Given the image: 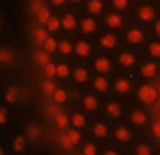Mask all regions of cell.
<instances>
[{"mask_svg": "<svg viewBox=\"0 0 160 155\" xmlns=\"http://www.w3.org/2000/svg\"><path fill=\"white\" fill-rule=\"evenodd\" d=\"M44 48H45V53L54 51V50L58 48V42H56V39H53V37H47L45 42H44Z\"/></svg>", "mask_w": 160, "mask_h": 155, "instance_id": "cell-26", "label": "cell"}, {"mask_svg": "<svg viewBox=\"0 0 160 155\" xmlns=\"http://www.w3.org/2000/svg\"><path fill=\"white\" fill-rule=\"evenodd\" d=\"M47 37H48V36H47V31H45V30L38 28V30L34 31V39H36V42H38V44H44Z\"/></svg>", "mask_w": 160, "mask_h": 155, "instance_id": "cell-28", "label": "cell"}, {"mask_svg": "<svg viewBox=\"0 0 160 155\" xmlns=\"http://www.w3.org/2000/svg\"><path fill=\"white\" fill-rule=\"evenodd\" d=\"M106 23L110 27V28H118V27H121L123 20H121V17H120L118 14H107Z\"/></svg>", "mask_w": 160, "mask_h": 155, "instance_id": "cell-16", "label": "cell"}, {"mask_svg": "<svg viewBox=\"0 0 160 155\" xmlns=\"http://www.w3.org/2000/svg\"><path fill=\"white\" fill-rule=\"evenodd\" d=\"M106 112H107V115L112 116V118H118V116H121V107H120L117 103H109L107 104Z\"/></svg>", "mask_w": 160, "mask_h": 155, "instance_id": "cell-14", "label": "cell"}, {"mask_svg": "<svg viewBox=\"0 0 160 155\" xmlns=\"http://www.w3.org/2000/svg\"><path fill=\"white\" fill-rule=\"evenodd\" d=\"M93 135L97 138H106L109 135V127H107L104 123H97L93 126Z\"/></svg>", "mask_w": 160, "mask_h": 155, "instance_id": "cell-10", "label": "cell"}, {"mask_svg": "<svg viewBox=\"0 0 160 155\" xmlns=\"http://www.w3.org/2000/svg\"><path fill=\"white\" fill-rule=\"evenodd\" d=\"M34 61H36V64H39V65H47L50 61H48V53L45 51H38L34 54Z\"/></svg>", "mask_w": 160, "mask_h": 155, "instance_id": "cell-22", "label": "cell"}, {"mask_svg": "<svg viewBox=\"0 0 160 155\" xmlns=\"http://www.w3.org/2000/svg\"><path fill=\"white\" fill-rule=\"evenodd\" d=\"M44 90H45V93H53L54 90V84L52 79H48V81H45L44 82Z\"/></svg>", "mask_w": 160, "mask_h": 155, "instance_id": "cell-37", "label": "cell"}, {"mask_svg": "<svg viewBox=\"0 0 160 155\" xmlns=\"http://www.w3.org/2000/svg\"><path fill=\"white\" fill-rule=\"evenodd\" d=\"M97 30V22L93 19H82L81 20V31L84 34H92Z\"/></svg>", "mask_w": 160, "mask_h": 155, "instance_id": "cell-9", "label": "cell"}, {"mask_svg": "<svg viewBox=\"0 0 160 155\" xmlns=\"http://www.w3.org/2000/svg\"><path fill=\"white\" fill-rule=\"evenodd\" d=\"M135 154L137 155H151L152 151H151V148L146 146V144H138V146L135 148Z\"/></svg>", "mask_w": 160, "mask_h": 155, "instance_id": "cell-33", "label": "cell"}, {"mask_svg": "<svg viewBox=\"0 0 160 155\" xmlns=\"http://www.w3.org/2000/svg\"><path fill=\"white\" fill-rule=\"evenodd\" d=\"M118 62H120L121 67L129 68V67H134V65H135L137 59H135V56H134L132 53H121L120 57H118Z\"/></svg>", "mask_w": 160, "mask_h": 155, "instance_id": "cell-7", "label": "cell"}, {"mask_svg": "<svg viewBox=\"0 0 160 155\" xmlns=\"http://www.w3.org/2000/svg\"><path fill=\"white\" fill-rule=\"evenodd\" d=\"M115 90H117L118 93L124 95V93H128V92L131 90V82H129L128 79H124V78L117 79V82H115Z\"/></svg>", "mask_w": 160, "mask_h": 155, "instance_id": "cell-11", "label": "cell"}, {"mask_svg": "<svg viewBox=\"0 0 160 155\" xmlns=\"http://www.w3.org/2000/svg\"><path fill=\"white\" fill-rule=\"evenodd\" d=\"M61 25H62L65 30H73V28L76 27V20H75V17H73L72 14H67V16H64Z\"/></svg>", "mask_w": 160, "mask_h": 155, "instance_id": "cell-20", "label": "cell"}, {"mask_svg": "<svg viewBox=\"0 0 160 155\" xmlns=\"http://www.w3.org/2000/svg\"><path fill=\"white\" fill-rule=\"evenodd\" d=\"M98 154V149L93 143H87L84 144V149H82V155H97Z\"/></svg>", "mask_w": 160, "mask_h": 155, "instance_id": "cell-31", "label": "cell"}, {"mask_svg": "<svg viewBox=\"0 0 160 155\" xmlns=\"http://www.w3.org/2000/svg\"><path fill=\"white\" fill-rule=\"evenodd\" d=\"M101 45H103L106 50L115 48V45H117V37H115L113 34H104V36L101 37Z\"/></svg>", "mask_w": 160, "mask_h": 155, "instance_id": "cell-12", "label": "cell"}, {"mask_svg": "<svg viewBox=\"0 0 160 155\" xmlns=\"http://www.w3.org/2000/svg\"><path fill=\"white\" fill-rule=\"evenodd\" d=\"M156 31H157V34L160 36V20L157 22V23H156Z\"/></svg>", "mask_w": 160, "mask_h": 155, "instance_id": "cell-44", "label": "cell"}, {"mask_svg": "<svg viewBox=\"0 0 160 155\" xmlns=\"http://www.w3.org/2000/svg\"><path fill=\"white\" fill-rule=\"evenodd\" d=\"M154 17H156V11L151 6H142L138 9V19L142 22H151L154 20Z\"/></svg>", "mask_w": 160, "mask_h": 155, "instance_id": "cell-5", "label": "cell"}, {"mask_svg": "<svg viewBox=\"0 0 160 155\" xmlns=\"http://www.w3.org/2000/svg\"><path fill=\"white\" fill-rule=\"evenodd\" d=\"M31 8H33V11H34V12H38V11L42 8V3H41L39 0H34V2L31 3Z\"/></svg>", "mask_w": 160, "mask_h": 155, "instance_id": "cell-41", "label": "cell"}, {"mask_svg": "<svg viewBox=\"0 0 160 155\" xmlns=\"http://www.w3.org/2000/svg\"><path fill=\"white\" fill-rule=\"evenodd\" d=\"M72 2H78V0H72Z\"/></svg>", "mask_w": 160, "mask_h": 155, "instance_id": "cell-45", "label": "cell"}, {"mask_svg": "<svg viewBox=\"0 0 160 155\" xmlns=\"http://www.w3.org/2000/svg\"><path fill=\"white\" fill-rule=\"evenodd\" d=\"M67 135H68V140H70L72 144H76V143H79V140H81V133H79L76 129H70V130L67 132Z\"/></svg>", "mask_w": 160, "mask_h": 155, "instance_id": "cell-29", "label": "cell"}, {"mask_svg": "<svg viewBox=\"0 0 160 155\" xmlns=\"http://www.w3.org/2000/svg\"><path fill=\"white\" fill-rule=\"evenodd\" d=\"M101 9H103L101 0H90V2H89V11H90V12L98 14V12H101Z\"/></svg>", "mask_w": 160, "mask_h": 155, "instance_id": "cell-25", "label": "cell"}, {"mask_svg": "<svg viewBox=\"0 0 160 155\" xmlns=\"http://www.w3.org/2000/svg\"><path fill=\"white\" fill-rule=\"evenodd\" d=\"M56 124H58L61 129H65V127H67V124H68V118H67V115H65L64 112L56 113Z\"/></svg>", "mask_w": 160, "mask_h": 155, "instance_id": "cell-24", "label": "cell"}, {"mask_svg": "<svg viewBox=\"0 0 160 155\" xmlns=\"http://www.w3.org/2000/svg\"><path fill=\"white\" fill-rule=\"evenodd\" d=\"M52 96H53L54 103H58V104H62V103L67 101V92L62 90V89H54L53 93H52Z\"/></svg>", "mask_w": 160, "mask_h": 155, "instance_id": "cell-19", "label": "cell"}, {"mask_svg": "<svg viewBox=\"0 0 160 155\" xmlns=\"http://www.w3.org/2000/svg\"><path fill=\"white\" fill-rule=\"evenodd\" d=\"M72 123H73V126L75 127H84L86 124H87V119L84 118V115H81V113H75L73 116H72Z\"/></svg>", "mask_w": 160, "mask_h": 155, "instance_id": "cell-21", "label": "cell"}, {"mask_svg": "<svg viewBox=\"0 0 160 155\" xmlns=\"http://www.w3.org/2000/svg\"><path fill=\"white\" fill-rule=\"evenodd\" d=\"M59 53L61 54H64V56H67V54H70L72 53V44L70 42H67V41H62V42H59Z\"/></svg>", "mask_w": 160, "mask_h": 155, "instance_id": "cell-30", "label": "cell"}, {"mask_svg": "<svg viewBox=\"0 0 160 155\" xmlns=\"http://www.w3.org/2000/svg\"><path fill=\"white\" fill-rule=\"evenodd\" d=\"M143 39H145V34H143L142 30L134 28V30H129V31H128V41H129L131 44H140Z\"/></svg>", "mask_w": 160, "mask_h": 155, "instance_id": "cell-8", "label": "cell"}, {"mask_svg": "<svg viewBox=\"0 0 160 155\" xmlns=\"http://www.w3.org/2000/svg\"><path fill=\"white\" fill-rule=\"evenodd\" d=\"M113 2V6L117 9H124L128 6V0H112Z\"/></svg>", "mask_w": 160, "mask_h": 155, "instance_id": "cell-38", "label": "cell"}, {"mask_svg": "<svg viewBox=\"0 0 160 155\" xmlns=\"http://www.w3.org/2000/svg\"><path fill=\"white\" fill-rule=\"evenodd\" d=\"M58 143L62 146V148H70L72 146V143H70V140H68V135L67 133H59L58 135Z\"/></svg>", "mask_w": 160, "mask_h": 155, "instance_id": "cell-32", "label": "cell"}, {"mask_svg": "<svg viewBox=\"0 0 160 155\" xmlns=\"http://www.w3.org/2000/svg\"><path fill=\"white\" fill-rule=\"evenodd\" d=\"M157 71H159V67H157L156 64L149 62V64H145V65L142 67V70H140V75H142L143 78L149 79V78H154V76L157 75Z\"/></svg>", "mask_w": 160, "mask_h": 155, "instance_id": "cell-6", "label": "cell"}, {"mask_svg": "<svg viewBox=\"0 0 160 155\" xmlns=\"http://www.w3.org/2000/svg\"><path fill=\"white\" fill-rule=\"evenodd\" d=\"M107 87H109V81H107L104 76L95 78V81H93V89H95L97 92H106Z\"/></svg>", "mask_w": 160, "mask_h": 155, "instance_id": "cell-13", "label": "cell"}, {"mask_svg": "<svg viewBox=\"0 0 160 155\" xmlns=\"http://www.w3.org/2000/svg\"><path fill=\"white\" fill-rule=\"evenodd\" d=\"M138 98L145 104H152L157 99V90L149 84H143L138 89Z\"/></svg>", "mask_w": 160, "mask_h": 155, "instance_id": "cell-1", "label": "cell"}, {"mask_svg": "<svg viewBox=\"0 0 160 155\" xmlns=\"http://www.w3.org/2000/svg\"><path fill=\"white\" fill-rule=\"evenodd\" d=\"M152 133H154L157 138H160V121L152 124Z\"/></svg>", "mask_w": 160, "mask_h": 155, "instance_id": "cell-39", "label": "cell"}, {"mask_svg": "<svg viewBox=\"0 0 160 155\" xmlns=\"http://www.w3.org/2000/svg\"><path fill=\"white\" fill-rule=\"evenodd\" d=\"M93 67H95V70H97L98 73H107V71L110 70L112 64H110V59H109V57L101 56V57H97V59H95Z\"/></svg>", "mask_w": 160, "mask_h": 155, "instance_id": "cell-4", "label": "cell"}, {"mask_svg": "<svg viewBox=\"0 0 160 155\" xmlns=\"http://www.w3.org/2000/svg\"><path fill=\"white\" fill-rule=\"evenodd\" d=\"M23 148H25V141H23L22 137H19L17 141H16V149H17V151H22Z\"/></svg>", "mask_w": 160, "mask_h": 155, "instance_id": "cell-40", "label": "cell"}, {"mask_svg": "<svg viewBox=\"0 0 160 155\" xmlns=\"http://www.w3.org/2000/svg\"><path fill=\"white\" fill-rule=\"evenodd\" d=\"M129 119H131V123L135 124L137 127H143V126L148 123V116H146V113H145L142 109H134V110L131 112V115H129Z\"/></svg>", "mask_w": 160, "mask_h": 155, "instance_id": "cell-2", "label": "cell"}, {"mask_svg": "<svg viewBox=\"0 0 160 155\" xmlns=\"http://www.w3.org/2000/svg\"><path fill=\"white\" fill-rule=\"evenodd\" d=\"M59 25H61V22H59L56 17H50V20L47 22V28H48L50 31H56V30H59Z\"/></svg>", "mask_w": 160, "mask_h": 155, "instance_id": "cell-35", "label": "cell"}, {"mask_svg": "<svg viewBox=\"0 0 160 155\" xmlns=\"http://www.w3.org/2000/svg\"><path fill=\"white\" fill-rule=\"evenodd\" d=\"M73 78H75V81H76V82L84 84V82L89 79V73H87V70H86V68H76V70L73 71Z\"/></svg>", "mask_w": 160, "mask_h": 155, "instance_id": "cell-15", "label": "cell"}, {"mask_svg": "<svg viewBox=\"0 0 160 155\" xmlns=\"http://www.w3.org/2000/svg\"><path fill=\"white\" fill-rule=\"evenodd\" d=\"M103 155H118V154H117L113 149H106V151L103 152Z\"/></svg>", "mask_w": 160, "mask_h": 155, "instance_id": "cell-42", "label": "cell"}, {"mask_svg": "<svg viewBox=\"0 0 160 155\" xmlns=\"http://www.w3.org/2000/svg\"><path fill=\"white\" fill-rule=\"evenodd\" d=\"M44 70H45V76L50 79V78H53L54 75H56V65H53L52 62H48L47 65H44Z\"/></svg>", "mask_w": 160, "mask_h": 155, "instance_id": "cell-34", "label": "cell"}, {"mask_svg": "<svg viewBox=\"0 0 160 155\" xmlns=\"http://www.w3.org/2000/svg\"><path fill=\"white\" fill-rule=\"evenodd\" d=\"M113 137L120 143H129L131 141V132L126 126H117V129L113 132Z\"/></svg>", "mask_w": 160, "mask_h": 155, "instance_id": "cell-3", "label": "cell"}, {"mask_svg": "<svg viewBox=\"0 0 160 155\" xmlns=\"http://www.w3.org/2000/svg\"><path fill=\"white\" fill-rule=\"evenodd\" d=\"M64 2L65 0H52V3H53L54 6H61V5H64Z\"/></svg>", "mask_w": 160, "mask_h": 155, "instance_id": "cell-43", "label": "cell"}, {"mask_svg": "<svg viewBox=\"0 0 160 155\" xmlns=\"http://www.w3.org/2000/svg\"><path fill=\"white\" fill-rule=\"evenodd\" d=\"M82 104H84V107H86L89 112H93V110L98 109V99H97L95 96H92V95L86 96L84 101H82Z\"/></svg>", "mask_w": 160, "mask_h": 155, "instance_id": "cell-17", "label": "cell"}, {"mask_svg": "<svg viewBox=\"0 0 160 155\" xmlns=\"http://www.w3.org/2000/svg\"><path fill=\"white\" fill-rule=\"evenodd\" d=\"M56 75H58L59 78H67V76L70 75V68H68V65H65V64H59V65H56Z\"/></svg>", "mask_w": 160, "mask_h": 155, "instance_id": "cell-27", "label": "cell"}, {"mask_svg": "<svg viewBox=\"0 0 160 155\" xmlns=\"http://www.w3.org/2000/svg\"><path fill=\"white\" fill-rule=\"evenodd\" d=\"M75 50L76 53L79 54V56H89L90 54V45L87 44V42H84V41H81V42H78L76 44V47H75Z\"/></svg>", "mask_w": 160, "mask_h": 155, "instance_id": "cell-18", "label": "cell"}, {"mask_svg": "<svg viewBox=\"0 0 160 155\" xmlns=\"http://www.w3.org/2000/svg\"><path fill=\"white\" fill-rule=\"evenodd\" d=\"M149 53H151V56H154V57H160V44L159 42H152V44L149 45Z\"/></svg>", "mask_w": 160, "mask_h": 155, "instance_id": "cell-36", "label": "cell"}, {"mask_svg": "<svg viewBox=\"0 0 160 155\" xmlns=\"http://www.w3.org/2000/svg\"><path fill=\"white\" fill-rule=\"evenodd\" d=\"M38 20L39 22H42V23H47L48 20H50V11H48V8H41L39 11H38Z\"/></svg>", "mask_w": 160, "mask_h": 155, "instance_id": "cell-23", "label": "cell"}]
</instances>
